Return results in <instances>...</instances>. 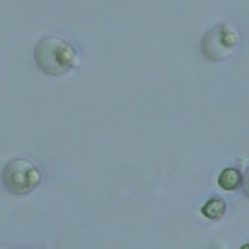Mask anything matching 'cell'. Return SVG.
Masks as SVG:
<instances>
[{
    "instance_id": "7",
    "label": "cell",
    "mask_w": 249,
    "mask_h": 249,
    "mask_svg": "<svg viewBox=\"0 0 249 249\" xmlns=\"http://www.w3.org/2000/svg\"><path fill=\"white\" fill-rule=\"evenodd\" d=\"M0 249H16V248H9V246H0ZM41 249H46V248H41Z\"/></svg>"
},
{
    "instance_id": "5",
    "label": "cell",
    "mask_w": 249,
    "mask_h": 249,
    "mask_svg": "<svg viewBox=\"0 0 249 249\" xmlns=\"http://www.w3.org/2000/svg\"><path fill=\"white\" fill-rule=\"evenodd\" d=\"M218 184L227 191L235 190L241 184V173L237 169H225L218 178Z\"/></svg>"
},
{
    "instance_id": "2",
    "label": "cell",
    "mask_w": 249,
    "mask_h": 249,
    "mask_svg": "<svg viewBox=\"0 0 249 249\" xmlns=\"http://www.w3.org/2000/svg\"><path fill=\"white\" fill-rule=\"evenodd\" d=\"M2 183L12 195H28L39 186L41 173L26 159H14L2 171Z\"/></svg>"
},
{
    "instance_id": "6",
    "label": "cell",
    "mask_w": 249,
    "mask_h": 249,
    "mask_svg": "<svg viewBox=\"0 0 249 249\" xmlns=\"http://www.w3.org/2000/svg\"><path fill=\"white\" fill-rule=\"evenodd\" d=\"M242 186H244L246 195L249 196V169H248V173L244 174V179H242Z\"/></svg>"
},
{
    "instance_id": "8",
    "label": "cell",
    "mask_w": 249,
    "mask_h": 249,
    "mask_svg": "<svg viewBox=\"0 0 249 249\" xmlns=\"http://www.w3.org/2000/svg\"><path fill=\"white\" fill-rule=\"evenodd\" d=\"M242 249H249V244H248V246H244V248H242Z\"/></svg>"
},
{
    "instance_id": "3",
    "label": "cell",
    "mask_w": 249,
    "mask_h": 249,
    "mask_svg": "<svg viewBox=\"0 0 249 249\" xmlns=\"http://www.w3.org/2000/svg\"><path fill=\"white\" fill-rule=\"evenodd\" d=\"M239 41V35L232 26L222 24L210 29L201 41V52L212 62H222L229 58Z\"/></svg>"
},
{
    "instance_id": "1",
    "label": "cell",
    "mask_w": 249,
    "mask_h": 249,
    "mask_svg": "<svg viewBox=\"0 0 249 249\" xmlns=\"http://www.w3.org/2000/svg\"><path fill=\"white\" fill-rule=\"evenodd\" d=\"M36 65L48 75H63L79 67L77 50L67 39L56 36H46L39 39L35 48Z\"/></svg>"
},
{
    "instance_id": "4",
    "label": "cell",
    "mask_w": 249,
    "mask_h": 249,
    "mask_svg": "<svg viewBox=\"0 0 249 249\" xmlns=\"http://www.w3.org/2000/svg\"><path fill=\"white\" fill-rule=\"evenodd\" d=\"M201 212H203L205 217L212 218V220H217V218H220L225 213V203L220 198H212L210 201H207L203 205Z\"/></svg>"
}]
</instances>
